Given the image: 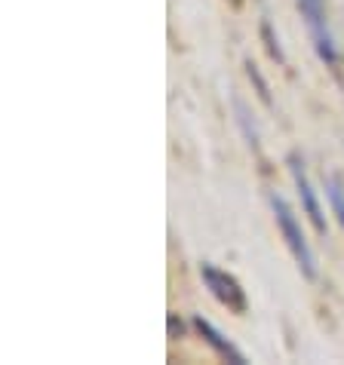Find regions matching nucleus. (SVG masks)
I'll list each match as a JSON object with an SVG mask.
<instances>
[{
  "mask_svg": "<svg viewBox=\"0 0 344 365\" xmlns=\"http://www.w3.org/2000/svg\"><path fill=\"white\" fill-rule=\"evenodd\" d=\"M270 209H274V218H277V227L283 233V240H286V249L292 252V258H295L298 270L305 273V279H317V258H313L310 252V242L305 240V230H301L295 212L283 197L270 194Z\"/></svg>",
  "mask_w": 344,
  "mask_h": 365,
  "instance_id": "f257e3e1",
  "label": "nucleus"
},
{
  "mask_svg": "<svg viewBox=\"0 0 344 365\" xmlns=\"http://www.w3.org/2000/svg\"><path fill=\"white\" fill-rule=\"evenodd\" d=\"M295 4H298V13H301V19H305L308 31H310L317 56L332 71H338V46H335V37H332V31H329L326 4H323V0H295Z\"/></svg>",
  "mask_w": 344,
  "mask_h": 365,
  "instance_id": "f03ea898",
  "label": "nucleus"
},
{
  "mask_svg": "<svg viewBox=\"0 0 344 365\" xmlns=\"http://www.w3.org/2000/svg\"><path fill=\"white\" fill-rule=\"evenodd\" d=\"M200 279H203L209 295L218 304H225V307L234 313H246V292L240 289V282L231 277V273L218 270L216 264H200Z\"/></svg>",
  "mask_w": 344,
  "mask_h": 365,
  "instance_id": "7ed1b4c3",
  "label": "nucleus"
},
{
  "mask_svg": "<svg viewBox=\"0 0 344 365\" xmlns=\"http://www.w3.org/2000/svg\"><path fill=\"white\" fill-rule=\"evenodd\" d=\"M289 172H292V181H295V190H298V200H301V209H305V215L310 218V225L317 227V233L326 237V215H323V206L317 194H313L310 181H308V172H305V163H301L298 154H289Z\"/></svg>",
  "mask_w": 344,
  "mask_h": 365,
  "instance_id": "20e7f679",
  "label": "nucleus"
},
{
  "mask_svg": "<svg viewBox=\"0 0 344 365\" xmlns=\"http://www.w3.org/2000/svg\"><path fill=\"white\" fill-rule=\"evenodd\" d=\"M194 329L200 331V338H203L206 344L212 350L218 353L221 359H228V362H234V365H246V356H243V353L234 347V344H231L225 334H221L216 326H212L209 319H203V317H194Z\"/></svg>",
  "mask_w": 344,
  "mask_h": 365,
  "instance_id": "39448f33",
  "label": "nucleus"
},
{
  "mask_svg": "<svg viewBox=\"0 0 344 365\" xmlns=\"http://www.w3.org/2000/svg\"><path fill=\"white\" fill-rule=\"evenodd\" d=\"M326 197H329V206H332V215L338 218V225L344 230V185L338 175H329L326 178Z\"/></svg>",
  "mask_w": 344,
  "mask_h": 365,
  "instance_id": "423d86ee",
  "label": "nucleus"
},
{
  "mask_svg": "<svg viewBox=\"0 0 344 365\" xmlns=\"http://www.w3.org/2000/svg\"><path fill=\"white\" fill-rule=\"evenodd\" d=\"M246 74H249L252 83H256V93H258V98L265 101L268 108H274V101H270V86H268V80L261 77V71H258V65L252 62V58H246Z\"/></svg>",
  "mask_w": 344,
  "mask_h": 365,
  "instance_id": "0eeeda50",
  "label": "nucleus"
},
{
  "mask_svg": "<svg viewBox=\"0 0 344 365\" xmlns=\"http://www.w3.org/2000/svg\"><path fill=\"white\" fill-rule=\"evenodd\" d=\"M234 110H237V123L243 126V135L249 138V145H252V148H258V133H256V126H252L249 110H246V105H243L240 98H234Z\"/></svg>",
  "mask_w": 344,
  "mask_h": 365,
  "instance_id": "6e6552de",
  "label": "nucleus"
},
{
  "mask_svg": "<svg viewBox=\"0 0 344 365\" xmlns=\"http://www.w3.org/2000/svg\"><path fill=\"white\" fill-rule=\"evenodd\" d=\"M261 40H265V46H268V53L277 58V62H286V56H283V49H280V40L274 34V28H270L268 19H261Z\"/></svg>",
  "mask_w": 344,
  "mask_h": 365,
  "instance_id": "1a4fd4ad",
  "label": "nucleus"
},
{
  "mask_svg": "<svg viewBox=\"0 0 344 365\" xmlns=\"http://www.w3.org/2000/svg\"><path fill=\"white\" fill-rule=\"evenodd\" d=\"M169 334L176 338V334H185V326H181V319H176V313H169Z\"/></svg>",
  "mask_w": 344,
  "mask_h": 365,
  "instance_id": "9d476101",
  "label": "nucleus"
}]
</instances>
